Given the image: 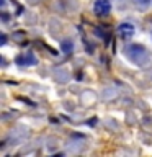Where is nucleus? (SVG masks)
I'll use <instances>...</instances> for the list:
<instances>
[{
  "label": "nucleus",
  "mask_w": 152,
  "mask_h": 157,
  "mask_svg": "<svg viewBox=\"0 0 152 157\" xmlns=\"http://www.w3.org/2000/svg\"><path fill=\"white\" fill-rule=\"evenodd\" d=\"M17 64H20V66H34V64H36V59H34V56L31 52L21 54V56L17 57Z\"/></svg>",
  "instance_id": "3"
},
{
  "label": "nucleus",
  "mask_w": 152,
  "mask_h": 157,
  "mask_svg": "<svg viewBox=\"0 0 152 157\" xmlns=\"http://www.w3.org/2000/svg\"><path fill=\"white\" fill-rule=\"evenodd\" d=\"M118 34L123 38V39H131V36L134 34V26L129 23H121L118 26Z\"/></svg>",
  "instance_id": "2"
},
{
  "label": "nucleus",
  "mask_w": 152,
  "mask_h": 157,
  "mask_svg": "<svg viewBox=\"0 0 152 157\" xmlns=\"http://www.w3.org/2000/svg\"><path fill=\"white\" fill-rule=\"evenodd\" d=\"M62 49H64V51H70V49H72V44H70V43H64V44H62Z\"/></svg>",
  "instance_id": "4"
},
{
  "label": "nucleus",
  "mask_w": 152,
  "mask_h": 157,
  "mask_svg": "<svg viewBox=\"0 0 152 157\" xmlns=\"http://www.w3.org/2000/svg\"><path fill=\"white\" fill-rule=\"evenodd\" d=\"M5 41H7V36H5V34H2V44H5Z\"/></svg>",
  "instance_id": "5"
},
{
  "label": "nucleus",
  "mask_w": 152,
  "mask_h": 157,
  "mask_svg": "<svg viewBox=\"0 0 152 157\" xmlns=\"http://www.w3.org/2000/svg\"><path fill=\"white\" fill-rule=\"evenodd\" d=\"M93 12H95L98 17L108 15V13L111 12V3H110V0H97L95 5H93Z\"/></svg>",
  "instance_id": "1"
}]
</instances>
